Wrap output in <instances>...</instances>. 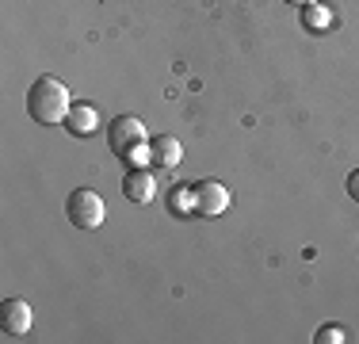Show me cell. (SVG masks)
Wrapping results in <instances>:
<instances>
[{
    "label": "cell",
    "mask_w": 359,
    "mask_h": 344,
    "mask_svg": "<svg viewBox=\"0 0 359 344\" xmlns=\"http://www.w3.org/2000/svg\"><path fill=\"white\" fill-rule=\"evenodd\" d=\"M31 329V306L23 298H4L0 303V333L4 337H23Z\"/></svg>",
    "instance_id": "obj_5"
},
{
    "label": "cell",
    "mask_w": 359,
    "mask_h": 344,
    "mask_svg": "<svg viewBox=\"0 0 359 344\" xmlns=\"http://www.w3.org/2000/svg\"><path fill=\"white\" fill-rule=\"evenodd\" d=\"M62 126H65V131H69L73 138H88V134H96V126H100L96 107H92V103H73Z\"/></svg>",
    "instance_id": "obj_8"
},
{
    "label": "cell",
    "mask_w": 359,
    "mask_h": 344,
    "mask_svg": "<svg viewBox=\"0 0 359 344\" xmlns=\"http://www.w3.org/2000/svg\"><path fill=\"white\" fill-rule=\"evenodd\" d=\"M329 20H332V15H329V8H325L321 0H318V4H306V8H302L306 31H325V27H329Z\"/></svg>",
    "instance_id": "obj_9"
},
{
    "label": "cell",
    "mask_w": 359,
    "mask_h": 344,
    "mask_svg": "<svg viewBox=\"0 0 359 344\" xmlns=\"http://www.w3.org/2000/svg\"><path fill=\"white\" fill-rule=\"evenodd\" d=\"M180 157H184V145H180L172 134H157V138H149V161H153L157 168H176V165H180Z\"/></svg>",
    "instance_id": "obj_7"
},
{
    "label": "cell",
    "mask_w": 359,
    "mask_h": 344,
    "mask_svg": "<svg viewBox=\"0 0 359 344\" xmlns=\"http://www.w3.org/2000/svg\"><path fill=\"white\" fill-rule=\"evenodd\" d=\"M65 214H69V222L76 230H96L100 222L107 218V206L100 199V192H92V187H73L69 199H65Z\"/></svg>",
    "instance_id": "obj_3"
},
{
    "label": "cell",
    "mask_w": 359,
    "mask_h": 344,
    "mask_svg": "<svg viewBox=\"0 0 359 344\" xmlns=\"http://www.w3.org/2000/svg\"><path fill=\"white\" fill-rule=\"evenodd\" d=\"M348 195H352V199L359 203V168L352 172V176H348Z\"/></svg>",
    "instance_id": "obj_11"
},
{
    "label": "cell",
    "mask_w": 359,
    "mask_h": 344,
    "mask_svg": "<svg viewBox=\"0 0 359 344\" xmlns=\"http://www.w3.org/2000/svg\"><path fill=\"white\" fill-rule=\"evenodd\" d=\"M69 107H73L69 88H65L57 77H39V81L31 84V92H27V111H31V119H35V123H42V126L65 123Z\"/></svg>",
    "instance_id": "obj_1"
},
{
    "label": "cell",
    "mask_w": 359,
    "mask_h": 344,
    "mask_svg": "<svg viewBox=\"0 0 359 344\" xmlns=\"http://www.w3.org/2000/svg\"><path fill=\"white\" fill-rule=\"evenodd\" d=\"M344 340H348L344 325H321V329L313 333V344H344Z\"/></svg>",
    "instance_id": "obj_10"
},
{
    "label": "cell",
    "mask_w": 359,
    "mask_h": 344,
    "mask_svg": "<svg viewBox=\"0 0 359 344\" xmlns=\"http://www.w3.org/2000/svg\"><path fill=\"white\" fill-rule=\"evenodd\" d=\"M229 206V192L218 184V180H199V184L187 187V211L191 214H207V218H215Z\"/></svg>",
    "instance_id": "obj_4"
},
{
    "label": "cell",
    "mask_w": 359,
    "mask_h": 344,
    "mask_svg": "<svg viewBox=\"0 0 359 344\" xmlns=\"http://www.w3.org/2000/svg\"><path fill=\"white\" fill-rule=\"evenodd\" d=\"M283 4H290V8H306V4H318V0H283Z\"/></svg>",
    "instance_id": "obj_12"
},
{
    "label": "cell",
    "mask_w": 359,
    "mask_h": 344,
    "mask_svg": "<svg viewBox=\"0 0 359 344\" xmlns=\"http://www.w3.org/2000/svg\"><path fill=\"white\" fill-rule=\"evenodd\" d=\"M123 195H126L130 203L145 206L153 195H157V180H153V172H145V165L126 168V176H123Z\"/></svg>",
    "instance_id": "obj_6"
},
{
    "label": "cell",
    "mask_w": 359,
    "mask_h": 344,
    "mask_svg": "<svg viewBox=\"0 0 359 344\" xmlns=\"http://www.w3.org/2000/svg\"><path fill=\"white\" fill-rule=\"evenodd\" d=\"M107 142H111V153L123 157L130 168L149 161V138H145V123L138 115H115L111 119Z\"/></svg>",
    "instance_id": "obj_2"
}]
</instances>
